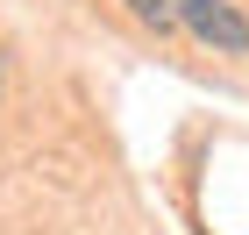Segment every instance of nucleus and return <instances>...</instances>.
Returning <instances> with one entry per match:
<instances>
[{
  "label": "nucleus",
  "mask_w": 249,
  "mask_h": 235,
  "mask_svg": "<svg viewBox=\"0 0 249 235\" xmlns=\"http://www.w3.org/2000/svg\"><path fill=\"white\" fill-rule=\"evenodd\" d=\"M178 29L207 43V50H228V57H249V21L235 0H178Z\"/></svg>",
  "instance_id": "obj_1"
},
{
  "label": "nucleus",
  "mask_w": 249,
  "mask_h": 235,
  "mask_svg": "<svg viewBox=\"0 0 249 235\" xmlns=\"http://www.w3.org/2000/svg\"><path fill=\"white\" fill-rule=\"evenodd\" d=\"M121 7H128L142 29H157V36H171V29H178V0H121Z\"/></svg>",
  "instance_id": "obj_2"
}]
</instances>
